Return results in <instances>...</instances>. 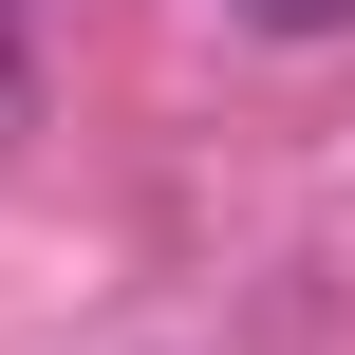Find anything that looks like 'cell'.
<instances>
[{
	"instance_id": "1",
	"label": "cell",
	"mask_w": 355,
	"mask_h": 355,
	"mask_svg": "<svg viewBox=\"0 0 355 355\" xmlns=\"http://www.w3.org/2000/svg\"><path fill=\"white\" fill-rule=\"evenodd\" d=\"M225 19H262V37H355V0H225Z\"/></svg>"
}]
</instances>
